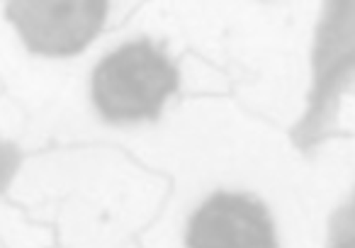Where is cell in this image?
<instances>
[{
    "mask_svg": "<svg viewBox=\"0 0 355 248\" xmlns=\"http://www.w3.org/2000/svg\"><path fill=\"white\" fill-rule=\"evenodd\" d=\"M188 248H277V241L263 204L217 193L190 219Z\"/></svg>",
    "mask_w": 355,
    "mask_h": 248,
    "instance_id": "obj_3",
    "label": "cell"
},
{
    "mask_svg": "<svg viewBox=\"0 0 355 248\" xmlns=\"http://www.w3.org/2000/svg\"><path fill=\"white\" fill-rule=\"evenodd\" d=\"M17 163H20V156H17V149L12 144H6L0 141V193L8 188V183L12 180L17 170Z\"/></svg>",
    "mask_w": 355,
    "mask_h": 248,
    "instance_id": "obj_4",
    "label": "cell"
},
{
    "mask_svg": "<svg viewBox=\"0 0 355 248\" xmlns=\"http://www.w3.org/2000/svg\"><path fill=\"white\" fill-rule=\"evenodd\" d=\"M178 88V71L151 42H132L105 56L93 73V100L110 122L156 117Z\"/></svg>",
    "mask_w": 355,
    "mask_h": 248,
    "instance_id": "obj_1",
    "label": "cell"
},
{
    "mask_svg": "<svg viewBox=\"0 0 355 248\" xmlns=\"http://www.w3.org/2000/svg\"><path fill=\"white\" fill-rule=\"evenodd\" d=\"M105 3H8L6 15L27 49L44 56H71L93 42L105 22Z\"/></svg>",
    "mask_w": 355,
    "mask_h": 248,
    "instance_id": "obj_2",
    "label": "cell"
}]
</instances>
